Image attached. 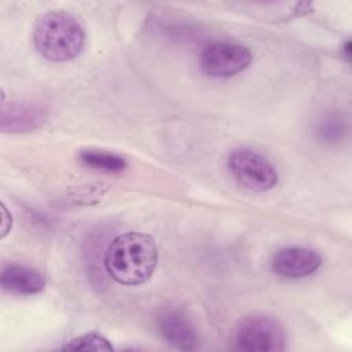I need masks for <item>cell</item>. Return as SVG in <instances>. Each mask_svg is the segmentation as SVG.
<instances>
[{
  "instance_id": "obj_1",
  "label": "cell",
  "mask_w": 352,
  "mask_h": 352,
  "mask_svg": "<svg viewBox=\"0 0 352 352\" xmlns=\"http://www.w3.org/2000/svg\"><path fill=\"white\" fill-rule=\"evenodd\" d=\"M158 249L153 236L143 232H125L116 236L104 254L107 274L122 285L144 283L155 271Z\"/></svg>"
},
{
  "instance_id": "obj_2",
  "label": "cell",
  "mask_w": 352,
  "mask_h": 352,
  "mask_svg": "<svg viewBox=\"0 0 352 352\" xmlns=\"http://www.w3.org/2000/svg\"><path fill=\"white\" fill-rule=\"evenodd\" d=\"M37 51L54 62L74 59L82 50L85 36L80 22L65 11H50L41 15L33 30Z\"/></svg>"
},
{
  "instance_id": "obj_3",
  "label": "cell",
  "mask_w": 352,
  "mask_h": 352,
  "mask_svg": "<svg viewBox=\"0 0 352 352\" xmlns=\"http://www.w3.org/2000/svg\"><path fill=\"white\" fill-rule=\"evenodd\" d=\"M234 341L241 351L276 352L285 348L286 334L278 319L267 314H253L238 323Z\"/></svg>"
},
{
  "instance_id": "obj_4",
  "label": "cell",
  "mask_w": 352,
  "mask_h": 352,
  "mask_svg": "<svg viewBox=\"0 0 352 352\" xmlns=\"http://www.w3.org/2000/svg\"><path fill=\"white\" fill-rule=\"evenodd\" d=\"M227 165L234 179L248 190L263 192L278 183V172L274 165L253 150L239 148L232 151Z\"/></svg>"
},
{
  "instance_id": "obj_5",
  "label": "cell",
  "mask_w": 352,
  "mask_h": 352,
  "mask_svg": "<svg viewBox=\"0 0 352 352\" xmlns=\"http://www.w3.org/2000/svg\"><path fill=\"white\" fill-rule=\"evenodd\" d=\"M250 60V51L235 41H213L202 50L199 56L202 72L212 77L238 74L249 66Z\"/></svg>"
},
{
  "instance_id": "obj_6",
  "label": "cell",
  "mask_w": 352,
  "mask_h": 352,
  "mask_svg": "<svg viewBox=\"0 0 352 352\" xmlns=\"http://www.w3.org/2000/svg\"><path fill=\"white\" fill-rule=\"evenodd\" d=\"M322 264L318 252L302 246H287L272 257V271L283 278L297 279L315 272Z\"/></svg>"
},
{
  "instance_id": "obj_7",
  "label": "cell",
  "mask_w": 352,
  "mask_h": 352,
  "mask_svg": "<svg viewBox=\"0 0 352 352\" xmlns=\"http://www.w3.org/2000/svg\"><path fill=\"white\" fill-rule=\"evenodd\" d=\"M0 280L6 290L23 296H33L43 292L47 283L45 276L40 271L19 264L6 265L1 271Z\"/></svg>"
},
{
  "instance_id": "obj_8",
  "label": "cell",
  "mask_w": 352,
  "mask_h": 352,
  "mask_svg": "<svg viewBox=\"0 0 352 352\" xmlns=\"http://www.w3.org/2000/svg\"><path fill=\"white\" fill-rule=\"evenodd\" d=\"M160 331L172 346L190 351L197 346L198 336L195 329L180 311H166L160 318Z\"/></svg>"
},
{
  "instance_id": "obj_9",
  "label": "cell",
  "mask_w": 352,
  "mask_h": 352,
  "mask_svg": "<svg viewBox=\"0 0 352 352\" xmlns=\"http://www.w3.org/2000/svg\"><path fill=\"white\" fill-rule=\"evenodd\" d=\"M45 121V111L36 104H11L10 118H1V128L10 124L11 132H26Z\"/></svg>"
},
{
  "instance_id": "obj_10",
  "label": "cell",
  "mask_w": 352,
  "mask_h": 352,
  "mask_svg": "<svg viewBox=\"0 0 352 352\" xmlns=\"http://www.w3.org/2000/svg\"><path fill=\"white\" fill-rule=\"evenodd\" d=\"M80 160L84 165L107 173H117L126 168V161L122 157L107 151L87 150L80 153Z\"/></svg>"
},
{
  "instance_id": "obj_11",
  "label": "cell",
  "mask_w": 352,
  "mask_h": 352,
  "mask_svg": "<svg viewBox=\"0 0 352 352\" xmlns=\"http://www.w3.org/2000/svg\"><path fill=\"white\" fill-rule=\"evenodd\" d=\"M63 349L66 351H111L113 345L107 338L96 333H88L69 341Z\"/></svg>"
},
{
  "instance_id": "obj_12",
  "label": "cell",
  "mask_w": 352,
  "mask_h": 352,
  "mask_svg": "<svg viewBox=\"0 0 352 352\" xmlns=\"http://www.w3.org/2000/svg\"><path fill=\"white\" fill-rule=\"evenodd\" d=\"M11 226H12V217L3 204L1 205V238H4L10 232Z\"/></svg>"
}]
</instances>
